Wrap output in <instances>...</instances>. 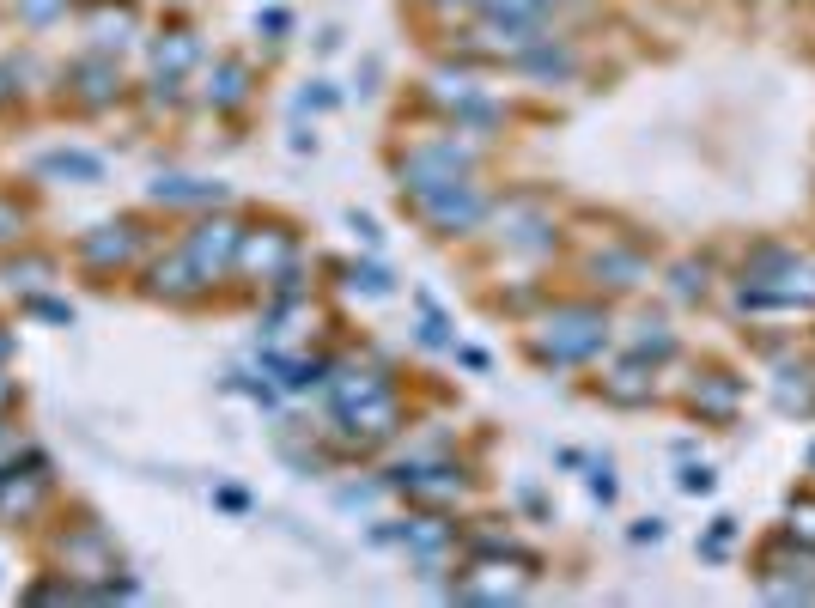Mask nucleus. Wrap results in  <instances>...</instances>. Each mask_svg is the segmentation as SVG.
Instances as JSON below:
<instances>
[{
  "instance_id": "1",
  "label": "nucleus",
  "mask_w": 815,
  "mask_h": 608,
  "mask_svg": "<svg viewBox=\"0 0 815 608\" xmlns=\"http://www.w3.org/2000/svg\"><path fill=\"white\" fill-rule=\"evenodd\" d=\"M682 487H688V493H712V469H688Z\"/></svg>"
}]
</instances>
